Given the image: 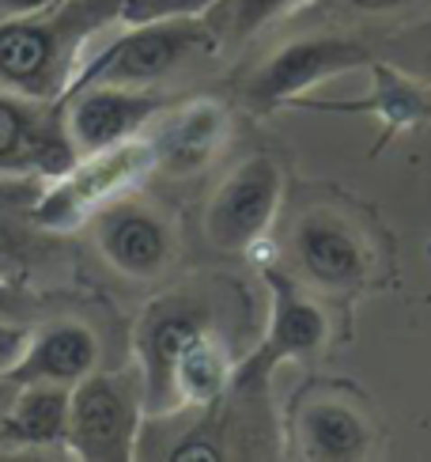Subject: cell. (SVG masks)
Segmentation results:
<instances>
[{"mask_svg":"<svg viewBox=\"0 0 431 462\" xmlns=\"http://www.w3.org/2000/svg\"><path fill=\"white\" fill-rule=\"evenodd\" d=\"M163 103L160 95L95 84L76 91V103L69 110V137L80 152H106L122 144L133 129H141L148 114H155Z\"/></svg>","mask_w":431,"mask_h":462,"instance_id":"4","label":"cell"},{"mask_svg":"<svg viewBox=\"0 0 431 462\" xmlns=\"http://www.w3.org/2000/svg\"><path fill=\"white\" fill-rule=\"evenodd\" d=\"M212 0H122V15L129 23H155V19H193Z\"/></svg>","mask_w":431,"mask_h":462,"instance_id":"17","label":"cell"},{"mask_svg":"<svg viewBox=\"0 0 431 462\" xmlns=\"http://www.w3.org/2000/svg\"><path fill=\"white\" fill-rule=\"evenodd\" d=\"M367 61V50L348 42V38H315V42H296L258 72V80L250 84L253 103H277L291 91H303L307 84L322 80L329 72H341Z\"/></svg>","mask_w":431,"mask_h":462,"instance_id":"6","label":"cell"},{"mask_svg":"<svg viewBox=\"0 0 431 462\" xmlns=\"http://www.w3.org/2000/svg\"><path fill=\"white\" fill-rule=\"evenodd\" d=\"M34 311V296H27L19 284H5L0 281V322H15Z\"/></svg>","mask_w":431,"mask_h":462,"instance_id":"19","label":"cell"},{"mask_svg":"<svg viewBox=\"0 0 431 462\" xmlns=\"http://www.w3.org/2000/svg\"><path fill=\"white\" fill-rule=\"evenodd\" d=\"M280 198V171L265 156L243 163L220 186L208 208V239L220 250H243L265 231Z\"/></svg>","mask_w":431,"mask_h":462,"instance_id":"3","label":"cell"},{"mask_svg":"<svg viewBox=\"0 0 431 462\" xmlns=\"http://www.w3.org/2000/svg\"><path fill=\"white\" fill-rule=\"evenodd\" d=\"M0 227H5V217H0Z\"/></svg>","mask_w":431,"mask_h":462,"instance_id":"23","label":"cell"},{"mask_svg":"<svg viewBox=\"0 0 431 462\" xmlns=\"http://www.w3.org/2000/svg\"><path fill=\"white\" fill-rule=\"evenodd\" d=\"M61 61V38L27 15L0 19V84L23 95H50Z\"/></svg>","mask_w":431,"mask_h":462,"instance_id":"8","label":"cell"},{"mask_svg":"<svg viewBox=\"0 0 431 462\" xmlns=\"http://www.w3.org/2000/svg\"><path fill=\"white\" fill-rule=\"evenodd\" d=\"M99 246L103 254L129 277L160 273L170 258V236L160 217L141 205H117L99 217Z\"/></svg>","mask_w":431,"mask_h":462,"instance_id":"9","label":"cell"},{"mask_svg":"<svg viewBox=\"0 0 431 462\" xmlns=\"http://www.w3.org/2000/svg\"><path fill=\"white\" fill-rule=\"evenodd\" d=\"M220 383H224V360L212 349V341L201 337L174 368V391L186 394L189 402H208L220 391Z\"/></svg>","mask_w":431,"mask_h":462,"instance_id":"15","label":"cell"},{"mask_svg":"<svg viewBox=\"0 0 431 462\" xmlns=\"http://www.w3.org/2000/svg\"><path fill=\"white\" fill-rule=\"evenodd\" d=\"M307 436L310 448L322 458H348L360 455L367 444V432L360 425L356 413H348L344 406H315L307 413Z\"/></svg>","mask_w":431,"mask_h":462,"instance_id":"13","label":"cell"},{"mask_svg":"<svg viewBox=\"0 0 431 462\" xmlns=\"http://www.w3.org/2000/svg\"><path fill=\"white\" fill-rule=\"evenodd\" d=\"M69 429V387L57 383H27L19 387L12 406L0 413V439L5 444H53Z\"/></svg>","mask_w":431,"mask_h":462,"instance_id":"10","label":"cell"},{"mask_svg":"<svg viewBox=\"0 0 431 462\" xmlns=\"http://www.w3.org/2000/svg\"><path fill=\"white\" fill-rule=\"evenodd\" d=\"M31 345V334L19 322H0V375H5L12 364L23 356V349Z\"/></svg>","mask_w":431,"mask_h":462,"instance_id":"18","label":"cell"},{"mask_svg":"<svg viewBox=\"0 0 431 462\" xmlns=\"http://www.w3.org/2000/svg\"><path fill=\"white\" fill-rule=\"evenodd\" d=\"M356 8H367V12H386V8H398L405 0H352Z\"/></svg>","mask_w":431,"mask_h":462,"instance_id":"22","label":"cell"},{"mask_svg":"<svg viewBox=\"0 0 431 462\" xmlns=\"http://www.w3.org/2000/svg\"><path fill=\"white\" fill-rule=\"evenodd\" d=\"M205 46V27L193 19H155V23H136L133 34H125L122 42H114L106 53H99L91 61L87 72H80V80L72 84V95L95 88V84H144L155 76L170 72L182 61L189 50Z\"/></svg>","mask_w":431,"mask_h":462,"instance_id":"1","label":"cell"},{"mask_svg":"<svg viewBox=\"0 0 431 462\" xmlns=\"http://www.w3.org/2000/svg\"><path fill=\"white\" fill-rule=\"evenodd\" d=\"M296 250L307 273L322 284H356L363 277V250L356 236L329 217L307 220L296 236Z\"/></svg>","mask_w":431,"mask_h":462,"instance_id":"12","label":"cell"},{"mask_svg":"<svg viewBox=\"0 0 431 462\" xmlns=\"http://www.w3.org/2000/svg\"><path fill=\"white\" fill-rule=\"evenodd\" d=\"M53 5V0H0V19H15V15H31L38 8Z\"/></svg>","mask_w":431,"mask_h":462,"instance_id":"20","label":"cell"},{"mask_svg":"<svg viewBox=\"0 0 431 462\" xmlns=\"http://www.w3.org/2000/svg\"><path fill=\"white\" fill-rule=\"evenodd\" d=\"M69 163V144L53 114L0 91V171H57Z\"/></svg>","mask_w":431,"mask_h":462,"instance_id":"7","label":"cell"},{"mask_svg":"<svg viewBox=\"0 0 431 462\" xmlns=\"http://www.w3.org/2000/svg\"><path fill=\"white\" fill-rule=\"evenodd\" d=\"M205 337L201 315L189 307H160L148 326H144V356H148V379H151V398L167 402L174 391V368L179 360Z\"/></svg>","mask_w":431,"mask_h":462,"instance_id":"11","label":"cell"},{"mask_svg":"<svg viewBox=\"0 0 431 462\" xmlns=\"http://www.w3.org/2000/svg\"><path fill=\"white\" fill-rule=\"evenodd\" d=\"M15 391H19V383H12L8 375H0V413H5V410L12 406V398H15Z\"/></svg>","mask_w":431,"mask_h":462,"instance_id":"21","label":"cell"},{"mask_svg":"<svg viewBox=\"0 0 431 462\" xmlns=\"http://www.w3.org/2000/svg\"><path fill=\"white\" fill-rule=\"evenodd\" d=\"M136 436V398L122 379L84 375L69 391V429L72 451L91 462H125Z\"/></svg>","mask_w":431,"mask_h":462,"instance_id":"2","label":"cell"},{"mask_svg":"<svg viewBox=\"0 0 431 462\" xmlns=\"http://www.w3.org/2000/svg\"><path fill=\"white\" fill-rule=\"evenodd\" d=\"M95 360H99V345L95 334L80 322H53L38 334L23 356L5 372L12 383L27 387V383H57V387H72L84 375H91Z\"/></svg>","mask_w":431,"mask_h":462,"instance_id":"5","label":"cell"},{"mask_svg":"<svg viewBox=\"0 0 431 462\" xmlns=\"http://www.w3.org/2000/svg\"><path fill=\"white\" fill-rule=\"evenodd\" d=\"M212 129H216V118L208 110H197L193 118H186V125H179L167 137V160L174 167H193L205 160V152L212 144Z\"/></svg>","mask_w":431,"mask_h":462,"instance_id":"16","label":"cell"},{"mask_svg":"<svg viewBox=\"0 0 431 462\" xmlns=\"http://www.w3.org/2000/svg\"><path fill=\"white\" fill-rule=\"evenodd\" d=\"M326 337V322L310 303H303L296 292H280L277 303V322H272V353L288 356V353H307Z\"/></svg>","mask_w":431,"mask_h":462,"instance_id":"14","label":"cell"}]
</instances>
